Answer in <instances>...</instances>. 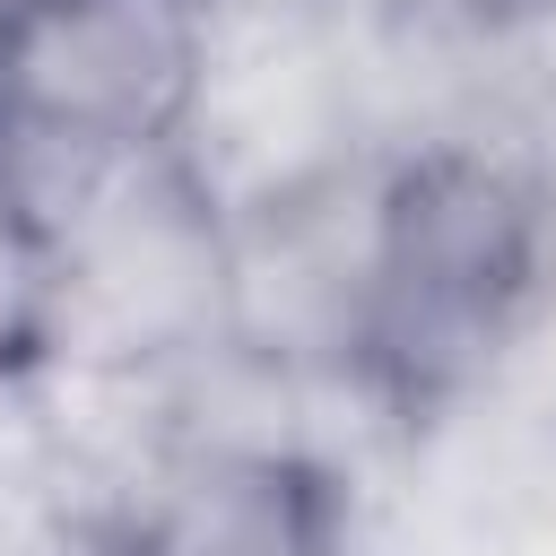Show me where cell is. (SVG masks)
Wrapping results in <instances>:
<instances>
[{"label":"cell","mask_w":556,"mask_h":556,"mask_svg":"<svg viewBox=\"0 0 556 556\" xmlns=\"http://www.w3.org/2000/svg\"><path fill=\"white\" fill-rule=\"evenodd\" d=\"M235 0H0V165L43 200L200 148Z\"/></svg>","instance_id":"3"},{"label":"cell","mask_w":556,"mask_h":556,"mask_svg":"<svg viewBox=\"0 0 556 556\" xmlns=\"http://www.w3.org/2000/svg\"><path fill=\"white\" fill-rule=\"evenodd\" d=\"M556 321V156L504 122H426L374 156L356 408L469 417Z\"/></svg>","instance_id":"1"},{"label":"cell","mask_w":556,"mask_h":556,"mask_svg":"<svg viewBox=\"0 0 556 556\" xmlns=\"http://www.w3.org/2000/svg\"><path fill=\"white\" fill-rule=\"evenodd\" d=\"M61 382L174 400L235 365V200L200 148L43 191Z\"/></svg>","instance_id":"2"},{"label":"cell","mask_w":556,"mask_h":556,"mask_svg":"<svg viewBox=\"0 0 556 556\" xmlns=\"http://www.w3.org/2000/svg\"><path fill=\"white\" fill-rule=\"evenodd\" d=\"M330 9L382 43H513L556 0H330Z\"/></svg>","instance_id":"5"},{"label":"cell","mask_w":556,"mask_h":556,"mask_svg":"<svg viewBox=\"0 0 556 556\" xmlns=\"http://www.w3.org/2000/svg\"><path fill=\"white\" fill-rule=\"evenodd\" d=\"M61 382V287H52V217L0 165V408Z\"/></svg>","instance_id":"4"}]
</instances>
